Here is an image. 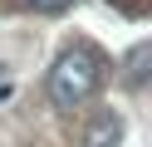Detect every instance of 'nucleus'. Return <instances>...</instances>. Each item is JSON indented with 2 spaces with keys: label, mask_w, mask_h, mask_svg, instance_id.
<instances>
[{
  "label": "nucleus",
  "mask_w": 152,
  "mask_h": 147,
  "mask_svg": "<svg viewBox=\"0 0 152 147\" xmlns=\"http://www.w3.org/2000/svg\"><path fill=\"white\" fill-rule=\"evenodd\" d=\"M44 93H49V103L59 108V113H79V108L98 93V59H93V49L69 44V49L49 64Z\"/></svg>",
  "instance_id": "1"
},
{
  "label": "nucleus",
  "mask_w": 152,
  "mask_h": 147,
  "mask_svg": "<svg viewBox=\"0 0 152 147\" xmlns=\"http://www.w3.org/2000/svg\"><path fill=\"white\" fill-rule=\"evenodd\" d=\"M10 93H15V88H10V69H0V103H5Z\"/></svg>",
  "instance_id": "5"
},
{
  "label": "nucleus",
  "mask_w": 152,
  "mask_h": 147,
  "mask_svg": "<svg viewBox=\"0 0 152 147\" xmlns=\"http://www.w3.org/2000/svg\"><path fill=\"white\" fill-rule=\"evenodd\" d=\"M25 5H30V10H39V15H64L74 0H25Z\"/></svg>",
  "instance_id": "4"
},
{
  "label": "nucleus",
  "mask_w": 152,
  "mask_h": 147,
  "mask_svg": "<svg viewBox=\"0 0 152 147\" xmlns=\"http://www.w3.org/2000/svg\"><path fill=\"white\" fill-rule=\"evenodd\" d=\"M147 59H152V44H137V49H132V59H128V83L132 88H142V78H147Z\"/></svg>",
  "instance_id": "3"
},
{
  "label": "nucleus",
  "mask_w": 152,
  "mask_h": 147,
  "mask_svg": "<svg viewBox=\"0 0 152 147\" xmlns=\"http://www.w3.org/2000/svg\"><path fill=\"white\" fill-rule=\"evenodd\" d=\"M123 142V118L118 113H98L83 127V147H118Z\"/></svg>",
  "instance_id": "2"
}]
</instances>
